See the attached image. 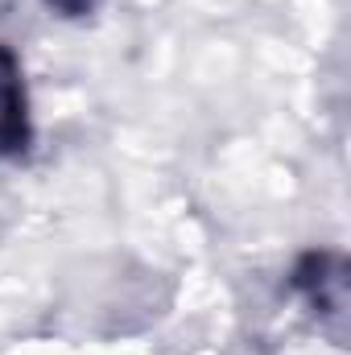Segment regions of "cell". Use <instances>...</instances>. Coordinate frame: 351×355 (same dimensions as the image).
<instances>
[{"label":"cell","mask_w":351,"mask_h":355,"mask_svg":"<svg viewBox=\"0 0 351 355\" xmlns=\"http://www.w3.org/2000/svg\"><path fill=\"white\" fill-rule=\"evenodd\" d=\"M25 145V91L12 54L0 46V153Z\"/></svg>","instance_id":"6da1fadb"}]
</instances>
